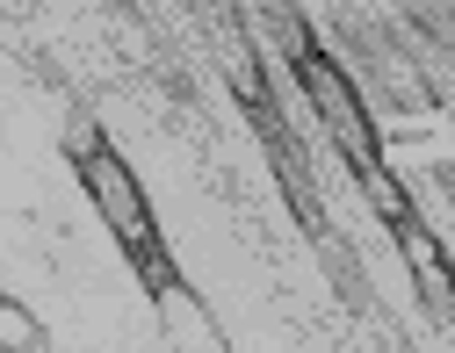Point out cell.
<instances>
[{
	"label": "cell",
	"mask_w": 455,
	"mask_h": 353,
	"mask_svg": "<svg viewBox=\"0 0 455 353\" xmlns=\"http://www.w3.org/2000/svg\"><path fill=\"white\" fill-rule=\"evenodd\" d=\"M159 310H166V332L181 339V353H224V339H217V325L203 318V303L188 296L181 281H174V288H159Z\"/></svg>",
	"instance_id": "obj_4"
},
{
	"label": "cell",
	"mask_w": 455,
	"mask_h": 353,
	"mask_svg": "<svg viewBox=\"0 0 455 353\" xmlns=\"http://www.w3.org/2000/svg\"><path fill=\"white\" fill-rule=\"evenodd\" d=\"M362 188H369V202H376V209H383L390 224H397V216H412V202H405V188H397V181H390L383 166H362Z\"/></svg>",
	"instance_id": "obj_6"
},
{
	"label": "cell",
	"mask_w": 455,
	"mask_h": 353,
	"mask_svg": "<svg viewBox=\"0 0 455 353\" xmlns=\"http://www.w3.org/2000/svg\"><path fill=\"white\" fill-rule=\"evenodd\" d=\"M73 166H80L94 209L108 216V231H116V239L131 246V260L145 267V281H152V288H174V274H166V260H159V224H152V209H145V195H138V181H131V166L108 152L94 130H73Z\"/></svg>",
	"instance_id": "obj_1"
},
{
	"label": "cell",
	"mask_w": 455,
	"mask_h": 353,
	"mask_svg": "<svg viewBox=\"0 0 455 353\" xmlns=\"http://www.w3.org/2000/svg\"><path fill=\"white\" fill-rule=\"evenodd\" d=\"M297 80H304V94L318 108V123L339 137V152H347L355 166H376V130H369V108H362L355 80L339 73L318 43H297Z\"/></svg>",
	"instance_id": "obj_2"
},
{
	"label": "cell",
	"mask_w": 455,
	"mask_h": 353,
	"mask_svg": "<svg viewBox=\"0 0 455 353\" xmlns=\"http://www.w3.org/2000/svg\"><path fill=\"white\" fill-rule=\"evenodd\" d=\"M0 353H51V346H44V325H36L15 296H0Z\"/></svg>",
	"instance_id": "obj_5"
},
{
	"label": "cell",
	"mask_w": 455,
	"mask_h": 353,
	"mask_svg": "<svg viewBox=\"0 0 455 353\" xmlns=\"http://www.w3.org/2000/svg\"><path fill=\"white\" fill-rule=\"evenodd\" d=\"M390 231H397V253H405V267H412V281H419V296H427L434 310H455V267H448V253L434 246V231H427L419 216H397Z\"/></svg>",
	"instance_id": "obj_3"
}]
</instances>
